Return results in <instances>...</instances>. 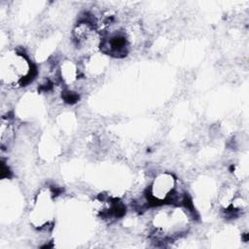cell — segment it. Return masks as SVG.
Returning a JSON list of instances; mask_svg holds the SVG:
<instances>
[{
    "label": "cell",
    "mask_w": 249,
    "mask_h": 249,
    "mask_svg": "<svg viewBox=\"0 0 249 249\" xmlns=\"http://www.w3.org/2000/svg\"><path fill=\"white\" fill-rule=\"evenodd\" d=\"M33 65L26 54L15 49L2 53L0 81L3 86L17 89L27 84L33 76Z\"/></svg>",
    "instance_id": "obj_1"
},
{
    "label": "cell",
    "mask_w": 249,
    "mask_h": 249,
    "mask_svg": "<svg viewBox=\"0 0 249 249\" xmlns=\"http://www.w3.org/2000/svg\"><path fill=\"white\" fill-rule=\"evenodd\" d=\"M190 223L188 209L179 205L162 207L155 213L152 221L155 234L160 239L179 237L187 232Z\"/></svg>",
    "instance_id": "obj_2"
},
{
    "label": "cell",
    "mask_w": 249,
    "mask_h": 249,
    "mask_svg": "<svg viewBox=\"0 0 249 249\" xmlns=\"http://www.w3.org/2000/svg\"><path fill=\"white\" fill-rule=\"evenodd\" d=\"M54 217L53 194L49 188L41 189L36 195L31 209L30 223L38 230L48 229L52 226Z\"/></svg>",
    "instance_id": "obj_3"
},
{
    "label": "cell",
    "mask_w": 249,
    "mask_h": 249,
    "mask_svg": "<svg viewBox=\"0 0 249 249\" xmlns=\"http://www.w3.org/2000/svg\"><path fill=\"white\" fill-rule=\"evenodd\" d=\"M72 42L78 52L83 54H89L100 49L102 35L91 22L81 21L72 31Z\"/></svg>",
    "instance_id": "obj_4"
},
{
    "label": "cell",
    "mask_w": 249,
    "mask_h": 249,
    "mask_svg": "<svg viewBox=\"0 0 249 249\" xmlns=\"http://www.w3.org/2000/svg\"><path fill=\"white\" fill-rule=\"evenodd\" d=\"M177 193V180L169 172L159 173L149 188V200L155 204L168 203L175 199Z\"/></svg>",
    "instance_id": "obj_5"
},
{
    "label": "cell",
    "mask_w": 249,
    "mask_h": 249,
    "mask_svg": "<svg viewBox=\"0 0 249 249\" xmlns=\"http://www.w3.org/2000/svg\"><path fill=\"white\" fill-rule=\"evenodd\" d=\"M127 48L128 44L124 34L121 31H117L107 38H102L100 50L103 49V52L105 53L117 56L120 54L124 55V53H126Z\"/></svg>",
    "instance_id": "obj_6"
},
{
    "label": "cell",
    "mask_w": 249,
    "mask_h": 249,
    "mask_svg": "<svg viewBox=\"0 0 249 249\" xmlns=\"http://www.w3.org/2000/svg\"><path fill=\"white\" fill-rule=\"evenodd\" d=\"M15 136L14 124L8 117H2L0 124V146L3 151H8Z\"/></svg>",
    "instance_id": "obj_7"
},
{
    "label": "cell",
    "mask_w": 249,
    "mask_h": 249,
    "mask_svg": "<svg viewBox=\"0 0 249 249\" xmlns=\"http://www.w3.org/2000/svg\"><path fill=\"white\" fill-rule=\"evenodd\" d=\"M78 70L79 69H78L77 64L74 63L73 61H70V60L64 61L60 67L61 79L63 80V82L65 84H68V85L74 83L79 77Z\"/></svg>",
    "instance_id": "obj_8"
}]
</instances>
